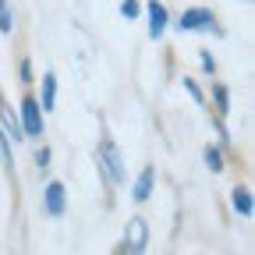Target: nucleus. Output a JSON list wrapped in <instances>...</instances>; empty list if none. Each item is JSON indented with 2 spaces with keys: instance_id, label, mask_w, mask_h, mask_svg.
Segmentation results:
<instances>
[{
  "instance_id": "nucleus-1",
  "label": "nucleus",
  "mask_w": 255,
  "mask_h": 255,
  "mask_svg": "<svg viewBox=\"0 0 255 255\" xmlns=\"http://www.w3.org/2000/svg\"><path fill=\"white\" fill-rule=\"evenodd\" d=\"M170 25L177 32H213V36H223V28H220L213 7H184L177 18H170Z\"/></svg>"
},
{
  "instance_id": "nucleus-2",
  "label": "nucleus",
  "mask_w": 255,
  "mask_h": 255,
  "mask_svg": "<svg viewBox=\"0 0 255 255\" xmlns=\"http://www.w3.org/2000/svg\"><path fill=\"white\" fill-rule=\"evenodd\" d=\"M18 124H21V135L25 138H43L46 131V114L39 110L36 92H25L21 103H18Z\"/></svg>"
},
{
  "instance_id": "nucleus-3",
  "label": "nucleus",
  "mask_w": 255,
  "mask_h": 255,
  "mask_svg": "<svg viewBox=\"0 0 255 255\" xmlns=\"http://www.w3.org/2000/svg\"><path fill=\"white\" fill-rule=\"evenodd\" d=\"M96 167L103 170V177H107L110 184H124V152H121L117 142L107 138V135H103V142H100V152H96Z\"/></svg>"
},
{
  "instance_id": "nucleus-4",
  "label": "nucleus",
  "mask_w": 255,
  "mask_h": 255,
  "mask_svg": "<svg viewBox=\"0 0 255 255\" xmlns=\"http://www.w3.org/2000/svg\"><path fill=\"white\" fill-rule=\"evenodd\" d=\"M121 248H124V255H145V248H149V223L142 216L128 220L124 238H121Z\"/></svg>"
},
{
  "instance_id": "nucleus-5",
  "label": "nucleus",
  "mask_w": 255,
  "mask_h": 255,
  "mask_svg": "<svg viewBox=\"0 0 255 255\" xmlns=\"http://www.w3.org/2000/svg\"><path fill=\"white\" fill-rule=\"evenodd\" d=\"M142 14H145V32H149V39H163V32L170 28V11L163 0H149V4H142Z\"/></svg>"
},
{
  "instance_id": "nucleus-6",
  "label": "nucleus",
  "mask_w": 255,
  "mask_h": 255,
  "mask_svg": "<svg viewBox=\"0 0 255 255\" xmlns=\"http://www.w3.org/2000/svg\"><path fill=\"white\" fill-rule=\"evenodd\" d=\"M43 209H46V216H64V209H68V188H64L60 181H46V188H43Z\"/></svg>"
},
{
  "instance_id": "nucleus-7",
  "label": "nucleus",
  "mask_w": 255,
  "mask_h": 255,
  "mask_svg": "<svg viewBox=\"0 0 255 255\" xmlns=\"http://www.w3.org/2000/svg\"><path fill=\"white\" fill-rule=\"evenodd\" d=\"M152 191H156V167L149 163V167L138 170V177H135V184H131V199L142 206V202L152 199Z\"/></svg>"
},
{
  "instance_id": "nucleus-8",
  "label": "nucleus",
  "mask_w": 255,
  "mask_h": 255,
  "mask_svg": "<svg viewBox=\"0 0 255 255\" xmlns=\"http://www.w3.org/2000/svg\"><path fill=\"white\" fill-rule=\"evenodd\" d=\"M0 131L7 135V142H21V124H18V110L7 103V100H0Z\"/></svg>"
},
{
  "instance_id": "nucleus-9",
  "label": "nucleus",
  "mask_w": 255,
  "mask_h": 255,
  "mask_svg": "<svg viewBox=\"0 0 255 255\" xmlns=\"http://www.w3.org/2000/svg\"><path fill=\"white\" fill-rule=\"evenodd\" d=\"M39 110L43 114H50V110H57V75L53 71H46L43 78H39Z\"/></svg>"
},
{
  "instance_id": "nucleus-10",
  "label": "nucleus",
  "mask_w": 255,
  "mask_h": 255,
  "mask_svg": "<svg viewBox=\"0 0 255 255\" xmlns=\"http://www.w3.org/2000/svg\"><path fill=\"white\" fill-rule=\"evenodd\" d=\"M231 209L238 216H252L255 213V199H252V188L248 184H234L231 188Z\"/></svg>"
},
{
  "instance_id": "nucleus-11",
  "label": "nucleus",
  "mask_w": 255,
  "mask_h": 255,
  "mask_svg": "<svg viewBox=\"0 0 255 255\" xmlns=\"http://www.w3.org/2000/svg\"><path fill=\"white\" fill-rule=\"evenodd\" d=\"M209 96H213V117H227L231 114V89L223 85V82H213L209 85Z\"/></svg>"
},
{
  "instance_id": "nucleus-12",
  "label": "nucleus",
  "mask_w": 255,
  "mask_h": 255,
  "mask_svg": "<svg viewBox=\"0 0 255 255\" xmlns=\"http://www.w3.org/2000/svg\"><path fill=\"white\" fill-rule=\"evenodd\" d=\"M202 163L209 167V174H223V170H227V152L209 142V145L202 149Z\"/></svg>"
},
{
  "instance_id": "nucleus-13",
  "label": "nucleus",
  "mask_w": 255,
  "mask_h": 255,
  "mask_svg": "<svg viewBox=\"0 0 255 255\" xmlns=\"http://www.w3.org/2000/svg\"><path fill=\"white\" fill-rule=\"evenodd\" d=\"M181 85H184V92L191 96V100H195L202 110H209V100H206V92H202V85L195 82V78H181Z\"/></svg>"
},
{
  "instance_id": "nucleus-14",
  "label": "nucleus",
  "mask_w": 255,
  "mask_h": 255,
  "mask_svg": "<svg viewBox=\"0 0 255 255\" xmlns=\"http://www.w3.org/2000/svg\"><path fill=\"white\" fill-rule=\"evenodd\" d=\"M14 32V7L7 0H0V36H11Z\"/></svg>"
},
{
  "instance_id": "nucleus-15",
  "label": "nucleus",
  "mask_w": 255,
  "mask_h": 255,
  "mask_svg": "<svg viewBox=\"0 0 255 255\" xmlns=\"http://www.w3.org/2000/svg\"><path fill=\"white\" fill-rule=\"evenodd\" d=\"M32 159H36V170H39V174H46V170H50V163H53V149H50V145H39Z\"/></svg>"
},
{
  "instance_id": "nucleus-16",
  "label": "nucleus",
  "mask_w": 255,
  "mask_h": 255,
  "mask_svg": "<svg viewBox=\"0 0 255 255\" xmlns=\"http://www.w3.org/2000/svg\"><path fill=\"white\" fill-rule=\"evenodd\" d=\"M213 131H216V138H220V149L223 152H231L234 145H231V131H227V124H223L220 117H213Z\"/></svg>"
},
{
  "instance_id": "nucleus-17",
  "label": "nucleus",
  "mask_w": 255,
  "mask_h": 255,
  "mask_svg": "<svg viewBox=\"0 0 255 255\" xmlns=\"http://www.w3.org/2000/svg\"><path fill=\"white\" fill-rule=\"evenodd\" d=\"M121 18H124V21L142 18V0H121Z\"/></svg>"
},
{
  "instance_id": "nucleus-18",
  "label": "nucleus",
  "mask_w": 255,
  "mask_h": 255,
  "mask_svg": "<svg viewBox=\"0 0 255 255\" xmlns=\"http://www.w3.org/2000/svg\"><path fill=\"white\" fill-rule=\"evenodd\" d=\"M18 82H21V85H32V82H36V68H32L28 57L18 60Z\"/></svg>"
},
{
  "instance_id": "nucleus-19",
  "label": "nucleus",
  "mask_w": 255,
  "mask_h": 255,
  "mask_svg": "<svg viewBox=\"0 0 255 255\" xmlns=\"http://www.w3.org/2000/svg\"><path fill=\"white\" fill-rule=\"evenodd\" d=\"M0 163H4L7 170H14V152H11V142H7L4 131H0Z\"/></svg>"
},
{
  "instance_id": "nucleus-20",
  "label": "nucleus",
  "mask_w": 255,
  "mask_h": 255,
  "mask_svg": "<svg viewBox=\"0 0 255 255\" xmlns=\"http://www.w3.org/2000/svg\"><path fill=\"white\" fill-rule=\"evenodd\" d=\"M199 64H202L206 75H216V57H213L209 50H199Z\"/></svg>"
}]
</instances>
